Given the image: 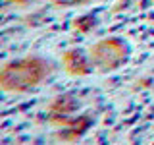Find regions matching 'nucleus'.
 Listing matches in <instances>:
<instances>
[{
    "mask_svg": "<svg viewBox=\"0 0 154 145\" xmlns=\"http://www.w3.org/2000/svg\"><path fill=\"white\" fill-rule=\"evenodd\" d=\"M64 68L73 76H85L91 74L94 66L79 48H75V50H67L64 54Z\"/></svg>",
    "mask_w": 154,
    "mask_h": 145,
    "instance_id": "obj_3",
    "label": "nucleus"
},
{
    "mask_svg": "<svg viewBox=\"0 0 154 145\" xmlns=\"http://www.w3.org/2000/svg\"><path fill=\"white\" fill-rule=\"evenodd\" d=\"M52 72V66L48 60L42 58H23L12 64H6L2 70V89L6 91H29L35 85L42 83L48 74Z\"/></svg>",
    "mask_w": 154,
    "mask_h": 145,
    "instance_id": "obj_1",
    "label": "nucleus"
},
{
    "mask_svg": "<svg viewBox=\"0 0 154 145\" xmlns=\"http://www.w3.org/2000/svg\"><path fill=\"white\" fill-rule=\"evenodd\" d=\"M14 2H17V4H27L29 0H14Z\"/></svg>",
    "mask_w": 154,
    "mask_h": 145,
    "instance_id": "obj_4",
    "label": "nucleus"
},
{
    "mask_svg": "<svg viewBox=\"0 0 154 145\" xmlns=\"http://www.w3.org/2000/svg\"><path fill=\"white\" fill-rule=\"evenodd\" d=\"M127 58V45L119 39H104L91 48V62L100 72H112Z\"/></svg>",
    "mask_w": 154,
    "mask_h": 145,
    "instance_id": "obj_2",
    "label": "nucleus"
}]
</instances>
